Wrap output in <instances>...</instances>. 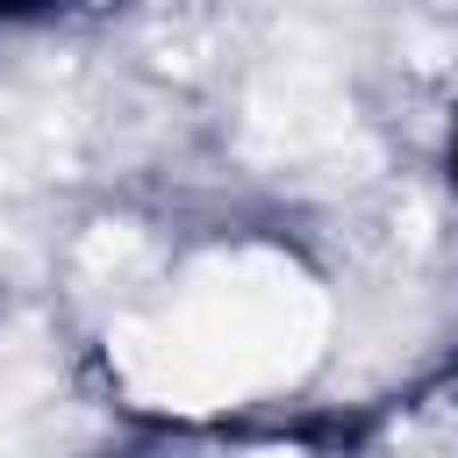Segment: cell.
<instances>
[{
    "mask_svg": "<svg viewBox=\"0 0 458 458\" xmlns=\"http://www.w3.org/2000/svg\"><path fill=\"white\" fill-rule=\"evenodd\" d=\"M329 336L322 286L279 250H215L186 272L165 315H129L107 336V365L143 408L208 415L272 386H293Z\"/></svg>",
    "mask_w": 458,
    "mask_h": 458,
    "instance_id": "6da1fadb",
    "label": "cell"
},
{
    "mask_svg": "<svg viewBox=\"0 0 458 458\" xmlns=\"http://www.w3.org/2000/svg\"><path fill=\"white\" fill-rule=\"evenodd\" d=\"M344 129H351V93L336 86V72H322L308 57L272 64L258 79V93H250V143L272 150V157L329 150Z\"/></svg>",
    "mask_w": 458,
    "mask_h": 458,
    "instance_id": "7a4b0ae2",
    "label": "cell"
},
{
    "mask_svg": "<svg viewBox=\"0 0 458 458\" xmlns=\"http://www.w3.org/2000/svg\"><path fill=\"white\" fill-rule=\"evenodd\" d=\"M258 458H301V451H258Z\"/></svg>",
    "mask_w": 458,
    "mask_h": 458,
    "instance_id": "3957f363",
    "label": "cell"
}]
</instances>
